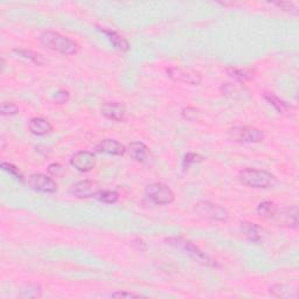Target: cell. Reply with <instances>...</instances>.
I'll return each mask as SVG.
<instances>
[{"label":"cell","instance_id":"obj_25","mask_svg":"<svg viewBox=\"0 0 299 299\" xmlns=\"http://www.w3.org/2000/svg\"><path fill=\"white\" fill-rule=\"evenodd\" d=\"M181 115L185 120L190 122L197 121L200 120V117H201V112H200V110L196 108H192V106H187V108L182 109Z\"/></svg>","mask_w":299,"mask_h":299},{"label":"cell","instance_id":"obj_30","mask_svg":"<svg viewBox=\"0 0 299 299\" xmlns=\"http://www.w3.org/2000/svg\"><path fill=\"white\" fill-rule=\"evenodd\" d=\"M111 297H114V298H138V297H143V296L137 295V293H133V292L118 291V292L111 293Z\"/></svg>","mask_w":299,"mask_h":299},{"label":"cell","instance_id":"obj_10","mask_svg":"<svg viewBox=\"0 0 299 299\" xmlns=\"http://www.w3.org/2000/svg\"><path fill=\"white\" fill-rule=\"evenodd\" d=\"M100 187L94 181L90 180H83V181H78L75 185L71 186L70 193L74 196L80 197V199H87V197H94L97 196L100 193Z\"/></svg>","mask_w":299,"mask_h":299},{"label":"cell","instance_id":"obj_31","mask_svg":"<svg viewBox=\"0 0 299 299\" xmlns=\"http://www.w3.org/2000/svg\"><path fill=\"white\" fill-rule=\"evenodd\" d=\"M131 245L133 248L137 249L138 251H146V249H147L146 243H145L141 239H135L131 242Z\"/></svg>","mask_w":299,"mask_h":299},{"label":"cell","instance_id":"obj_11","mask_svg":"<svg viewBox=\"0 0 299 299\" xmlns=\"http://www.w3.org/2000/svg\"><path fill=\"white\" fill-rule=\"evenodd\" d=\"M102 115L108 120L115 122H123L126 118V108L120 102H108L103 104Z\"/></svg>","mask_w":299,"mask_h":299},{"label":"cell","instance_id":"obj_21","mask_svg":"<svg viewBox=\"0 0 299 299\" xmlns=\"http://www.w3.org/2000/svg\"><path fill=\"white\" fill-rule=\"evenodd\" d=\"M276 213H277V208L271 201L261 202L257 207V214L263 219H271L276 216Z\"/></svg>","mask_w":299,"mask_h":299},{"label":"cell","instance_id":"obj_23","mask_svg":"<svg viewBox=\"0 0 299 299\" xmlns=\"http://www.w3.org/2000/svg\"><path fill=\"white\" fill-rule=\"evenodd\" d=\"M228 74L230 75L231 77H234L235 80L240 81V82H246V81H249L252 78V72L246 70V69L230 68L228 69Z\"/></svg>","mask_w":299,"mask_h":299},{"label":"cell","instance_id":"obj_15","mask_svg":"<svg viewBox=\"0 0 299 299\" xmlns=\"http://www.w3.org/2000/svg\"><path fill=\"white\" fill-rule=\"evenodd\" d=\"M28 129L33 135L36 136H45L47 135L53 130V126L49 123L48 121H46L45 118L41 117H34L32 118L28 123Z\"/></svg>","mask_w":299,"mask_h":299},{"label":"cell","instance_id":"obj_1","mask_svg":"<svg viewBox=\"0 0 299 299\" xmlns=\"http://www.w3.org/2000/svg\"><path fill=\"white\" fill-rule=\"evenodd\" d=\"M165 242L168 246H173V248L178 249V250L184 251L186 255H188L191 258L197 263L202 264L205 266H211V268H220V264L216 262L214 258H211L210 255L204 252L199 246L194 245L191 241L182 239V237H170Z\"/></svg>","mask_w":299,"mask_h":299},{"label":"cell","instance_id":"obj_4","mask_svg":"<svg viewBox=\"0 0 299 299\" xmlns=\"http://www.w3.org/2000/svg\"><path fill=\"white\" fill-rule=\"evenodd\" d=\"M194 211L200 217L211 221H226L229 217L228 211L225 207L210 201L197 202Z\"/></svg>","mask_w":299,"mask_h":299},{"label":"cell","instance_id":"obj_17","mask_svg":"<svg viewBox=\"0 0 299 299\" xmlns=\"http://www.w3.org/2000/svg\"><path fill=\"white\" fill-rule=\"evenodd\" d=\"M14 53L25 57V59L32 61V62L35 63L37 66H43L47 63V60L43 57L42 54L36 53V52L31 51V49H14Z\"/></svg>","mask_w":299,"mask_h":299},{"label":"cell","instance_id":"obj_7","mask_svg":"<svg viewBox=\"0 0 299 299\" xmlns=\"http://www.w3.org/2000/svg\"><path fill=\"white\" fill-rule=\"evenodd\" d=\"M166 72L167 76L172 78V80L191 84V86H199L202 81L201 74L195 70H192V69H182L176 68V67H171V68L166 69Z\"/></svg>","mask_w":299,"mask_h":299},{"label":"cell","instance_id":"obj_20","mask_svg":"<svg viewBox=\"0 0 299 299\" xmlns=\"http://www.w3.org/2000/svg\"><path fill=\"white\" fill-rule=\"evenodd\" d=\"M264 97H265V100L268 101L280 114H285V112H289L290 110L292 109L291 106H289L286 102H284L283 100H281L280 97H277V96L274 94L266 92V94L264 95Z\"/></svg>","mask_w":299,"mask_h":299},{"label":"cell","instance_id":"obj_28","mask_svg":"<svg viewBox=\"0 0 299 299\" xmlns=\"http://www.w3.org/2000/svg\"><path fill=\"white\" fill-rule=\"evenodd\" d=\"M202 160H204V158H202L201 156L195 155V153H187V155L185 156L184 161H182V167H184L185 170H187V168H190L192 164L201 162Z\"/></svg>","mask_w":299,"mask_h":299},{"label":"cell","instance_id":"obj_22","mask_svg":"<svg viewBox=\"0 0 299 299\" xmlns=\"http://www.w3.org/2000/svg\"><path fill=\"white\" fill-rule=\"evenodd\" d=\"M42 290L37 284H27L22 287L20 297L22 298H39L41 297Z\"/></svg>","mask_w":299,"mask_h":299},{"label":"cell","instance_id":"obj_3","mask_svg":"<svg viewBox=\"0 0 299 299\" xmlns=\"http://www.w3.org/2000/svg\"><path fill=\"white\" fill-rule=\"evenodd\" d=\"M239 180L243 185L252 188H269L276 182V178L271 173L255 168H246L241 171Z\"/></svg>","mask_w":299,"mask_h":299},{"label":"cell","instance_id":"obj_6","mask_svg":"<svg viewBox=\"0 0 299 299\" xmlns=\"http://www.w3.org/2000/svg\"><path fill=\"white\" fill-rule=\"evenodd\" d=\"M229 138L239 143H260L264 141V133L252 126H235L229 130Z\"/></svg>","mask_w":299,"mask_h":299},{"label":"cell","instance_id":"obj_5","mask_svg":"<svg viewBox=\"0 0 299 299\" xmlns=\"http://www.w3.org/2000/svg\"><path fill=\"white\" fill-rule=\"evenodd\" d=\"M145 195L156 205H170L174 201L173 191L161 182H155L146 186Z\"/></svg>","mask_w":299,"mask_h":299},{"label":"cell","instance_id":"obj_14","mask_svg":"<svg viewBox=\"0 0 299 299\" xmlns=\"http://www.w3.org/2000/svg\"><path fill=\"white\" fill-rule=\"evenodd\" d=\"M277 222L280 226L286 228H297L298 227V210L296 206L285 208L283 211H281L280 215L277 216Z\"/></svg>","mask_w":299,"mask_h":299},{"label":"cell","instance_id":"obj_26","mask_svg":"<svg viewBox=\"0 0 299 299\" xmlns=\"http://www.w3.org/2000/svg\"><path fill=\"white\" fill-rule=\"evenodd\" d=\"M19 112V106L12 102H2L0 106V114L2 116H13Z\"/></svg>","mask_w":299,"mask_h":299},{"label":"cell","instance_id":"obj_32","mask_svg":"<svg viewBox=\"0 0 299 299\" xmlns=\"http://www.w3.org/2000/svg\"><path fill=\"white\" fill-rule=\"evenodd\" d=\"M56 102L60 103V104H63L66 102H68L69 100V94L68 91H65V90H61V91H59L56 94Z\"/></svg>","mask_w":299,"mask_h":299},{"label":"cell","instance_id":"obj_29","mask_svg":"<svg viewBox=\"0 0 299 299\" xmlns=\"http://www.w3.org/2000/svg\"><path fill=\"white\" fill-rule=\"evenodd\" d=\"M274 5H276V6H278L280 8H281L283 11H285V12L290 13V14H293V16H297L298 14V8L297 6H296L293 2H290V1H277V2H274Z\"/></svg>","mask_w":299,"mask_h":299},{"label":"cell","instance_id":"obj_19","mask_svg":"<svg viewBox=\"0 0 299 299\" xmlns=\"http://www.w3.org/2000/svg\"><path fill=\"white\" fill-rule=\"evenodd\" d=\"M270 293L277 298H296L297 293L296 290H291L284 284H275L270 287Z\"/></svg>","mask_w":299,"mask_h":299},{"label":"cell","instance_id":"obj_33","mask_svg":"<svg viewBox=\"0 0 299 299\" xmlns=\"http://www.w3.org/2000/svg\"><path fill=\"white\" fill-rule=\"evenodd\" d=\"M62 171H63L62 166H61L60 164H56V162H55V164L49 165L48 166V172L51 174H53V176H59Z\"/></svg>","mask_w":299,"mask_h":299},{"label":"cell","instance_id":"obj_16","mask_svg":"<svg viewBox=\"0 0 299 299\" xmlns=\"http://www.w3.org/2000/svg\"><path fill=\"white\" fill-rule=\"evenodd\" d=\"M129 153L135 160L143 162L149 157V147L141 141H132L129 145Z\"/></svg>","mask_w":299,"mask_h":299},{"label":"cell","instance_id":"obj_18","mask_svg":"<svg viewBox=\"0 0 299 299\" xmlns=\"http://www.w3.org/2000/svg\"><path fill=\"white\" fill-rule=\"evenodd\" d=\"M101 31L109 37L110 41L112 42V45H114L118 51L126 52L127 49H129V42H127L123 36L120 35V34L116 33L115 31H108V30H101Z\"/></svg>","mask_w":299,"mask_h":299},{"label":"cell","instance_id":"obj_13","mask_svg":"<svg viewBox=\"0 0 299 299\" xmlns=\"http://www.w3.org/2000/svg\"><path fill=\"white\" fill-rule=\"evenodd\" d=\"M96 150L100 153L110 156H123L126 151L125 146L115 139H104L96 146Z\"/></svg>","mask_w":299,"mask_h":299},{"label":"cell","instance_id":"obj_24","mask_svg":"<svg viewBox=\"0 0 299 299\" xmlns=\"http://www.w3.org/2000/svg\"><path fill=\"white\" fill-rule=\"evenodd\" d=\"M97 197L100 201L106 202V204H115L118 201V195L117 192L115 191H100V193L97 194Z\"/></svg>","mask_w":299,"mask_h":299},{"label":"cell","instance_id":"obj_12","mask_svg":"<svg viewBox=\"0 0 299 299\" xmlns=\"http://www.w3.org/2000/svg\"><path fill=\"white\" fill-rule=\"evenodd\" d=\"M241 230H242L243 235H245L246 239L254 243L263 242L264 239L266 237L265 229L254 222H242L241 223Z\"/></svg>","mask_w":299,"mask_h":299},{"label":"cell","instance_id":"obj_34","mask_svg":"<svg viewBox=\"0 0 299 299\" xmlns=\"http://www.w3.org/2000/svg\"><path fill=\"white\" fill-rule=\"evenodd\" d=\"M1 143H2V146H1V149L4 150L5 149V139H4V137H1Z\"/></svg>","mask_w":299,"mask_h":299},{"label":"cell","instance_id":"obj_8","mask_svg":"<svg viewBox=\"0 0 299 299\" xmlns=\"http://www.w3.org/2000/svg\"><path fill=\"white\" fill-rule=\"evenodd\" d=\"M28 185L34 191L41 193H56L57 185L53 179L42 173H34L28 178Z\"/></svg>","mask_w":299,"mask_h":299},{"label":"cell","instance_id":"obj_27","mask_svg":"<svg viewBox=\"0 0 299 299\" xmlns=\"http://www.w3.org/2000/svg\"><path fill=\"white\" fill-rule=\"evenodd\" d=\"M1 168L5 171V172L11 174V176H13L17 180L24 181V176H22V174L20 173L19 168H17L14 165L10 164V162H1Z\"/></svg>","mask_w":299,"mask_h":299},{"label":"cell","instance_id":"obj_9","mask_svg":"<svg viewBox=\"0 0 299 299\" xmlns=\"http://www.w3.org/2000/svg\"><path fill=\"white\" fill-rule=\"evenodd\" d=\"M70 165L80 172H90L96 166V157L89 151H80L70 158Z\"/></svg>","mask_w":299,"mask_h":299},{"label":"cell","instance_id":"obj_2","mask_svg":"<svg viewBox=\"0 0 299 299\" xmlns=\"http://www.w3.org/2000/svg\"><path fill=\"white\" fill-rule=\"evenodd\" d=\"M39 40L45 47L63 55H74L77 54L78 51H80V46L76 42L65 35H61L60 33H56V32H42L40 34Z\"/></svg>","mask_w":299,"mask_h":299}]
</instances>
